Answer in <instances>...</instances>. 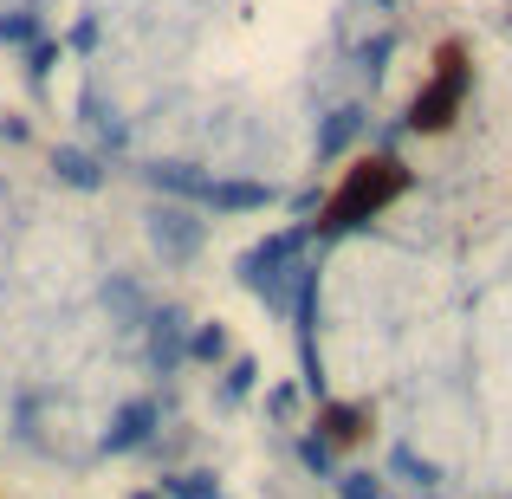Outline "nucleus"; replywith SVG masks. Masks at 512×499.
Listing matches in <instances>:
<instances>
[{"mask_svg": "<svg viewBox=\"0 0 512 499\" xmlns=\"http://www.w3.org/2000/svg\"><path fill=\"white\" fill-rule=\"evenodd\" d=\"M305 240H312L305 227H279V234L253 240V247L240 253V286H247L266 312H279V318L292 312V286H299V266H305Z\"/></svg>", "mask_w": 512, "mask_h": 499, "instance_id": "1", "label": "nucleus"}, {"mask_svg": "<svg viewBox=\"0 0 512 499\" xmlns=\"http://www.w3.org/2000/svg\"><path fill=\"white\" fill-rule=\"evenodd\" d=\"M402 188H409V169H402L396 156H376V163H363V169L344 182V195H331L325 234H350V227H363L376 208H383V201H396Z\"/></svg>", "mask_w": 512, "mask_h": 499, "instance_id": "2", "label": "nucleus"}, {"mask_svg": "<svg viewBox=\"0 0 512 499\" xmlns=\"http://www.w3.org/2000/svg\"><path fill=\"white\" fill-rule=\"evenodd\" d=\"M150 247L163 253L169 266H188L208 247V221H195L188 201H163V208H150Z\"/></svg>", "mask_w": 512, "mask_h": 499, "instance_id": "3", "label": "nucleus"}, {"mask_svg": "<svg viewBox=\"0 0 512 499\" xmlns=\"http://www.w3.org/2000/svg\"><path fill=\"white\" fill-rule=\"evenodd\" d=\"M188 312L182 305H163V312H150L143 318V357H150V370L156 376H175L188 363Z\"/></svg>", "mask_w": 512, "mask_h": 499, "instance_id": "4", "label": "nucleus"}, {"mask_svg": "<svg viewBox=\"0 0 512 499\" xmlns=\"http://www.w3.org/2000/svg\"><path fill=\"white\" fill-rule=\"evenodd\" d=\"M461 91H467V65H461V52H441L435 85H428L422 98L409 104V130H441V124L454 117V104H461Z\"/></svg>", "mask_w": 512, "mask_h": 499, "instance_id": "5", "label": "nucleus"}, {"mask_svg": "<svg viewBox=\"0 0 512 499\" xmlns=\"http://www.w3.org/2000/svg\"><path fill=\"white\" fill-rule=\"evenodd\" d=\"M279 201L273 182H253V175H208L195 208H214V214H266Z\"/></svg>", "mask_w": 512, "mask_h": 499, "instance_id": "6", "label": "nucleus"}, {"mask_svg": "<svg viewBox=\"0 0 512 499\" xmlns=\"http://www.w3.org/2000/svg\"><path fill=\"white\" fill-rule=\"evenodd\" d=\"M156 428H163V402H156V396H130L124 409L111 415V428H104L98 448H104V454H137L143 441L156 435Z\"/></svg>", "mask_w": 512, "mask_h": 499, "instance_id": "7", "label": "nucleus"}, {"mask_svg": "<svg viewBox=\"0 0 512 499\" xmlns=\"http://www.w3.org/2000/svg\"><path fill=\"white\" fill-rule=\"evenodd\" d=\"M357 137H363V104H338V111L318 124V163H338Z\"/></svg>", "mask_w": 512, "mask_h": 499, "instance_id": "8", "label": "nucleus"}, {"mask_svg": "<svg viewBox=\"0 0 512 499\" xmlns=\"http://www.w3.org/2000/svg\"><path fill=\"white\" fill-rule=\"evenodd\" d=\"M143 182H150L156 195H175V201H188V208H195L201 188H208V175H201L195 163H150V169H143Z\"/></svg>", "mask_w": 512, "mask_h": 499, "instance_id": "9", "label": "nucleus"}, {"mask_svg": "<svg viewBox=\"0 0 512 499\" xmlns=\"http://www.w3.org/2000/svg\"><path fill=\"white\" fill-rule=\"evenodd\" d=\"M52 175H59L65 188H104V163L91 150H78V143H59V150H52Z\"/></svg>", "mask_w": 512, "mask_h": 499, "instance_id": "10", "label": "nucleus"}, {"mask_svg": "<svg viewBox=\"0 0 512 499\" xmlns=\"http://www.w3.org/2000/svg\"><path fill=\"white\" fill-rule=\"evenodd\" d=\"M227 357H234V344H227L221 318H208V325L188 331V363H208V370H214V363H227Z\"/></svg>", "mask_w": 512, "mask_h": 499, "instance_id": "11", "label": "nucleus"}, {"mask_svg": "<svg viewBox=\"0 0 512 499\" xmlns=\"http://www.w3.org/2000/svg\"><path fill=\"white\" fill-rule=\"evenodd\" d=\"M163 499H221V480H214L208 467H188V474L163 480Z\"/></svg>", "mask_w": 512, "mask_h": 499, "instance_id": "12", "label": "nucleus"}, {"mask_svg": "<svg viewBox=\"0 0 512 499\" xmlns=\"http://www.w3.org/2000/svg\"><path fill=\"white\" fill-rule=\"evenodd\" d=\"M253 383H260V363H253V357H227L221 402H240V396H253Z\"/></svg>", "mask_w": 512, "mask_h": 499, "instance_id": "13", "label": "nucleus"}, {"mask_svg": "<svg viewBox=\"0 0 512 499\" xmlns=\"http://www.w3.org/2000/svg\"><path fill=\"white\" fill-rule=\"evenodd\" d=\"M331 487H338V499H389L383 474H370V467H350V474H338Z\"/></svg>", "mask_w": 512, "mask_h": 499, "instance_id": "14", "label": "nucleus"}, {"mask_svg": "<svg viewBox=\"0 0 512 499\" xmlns=\"http://www.w3.org/2000/svg\"><path fill=\"white\" fill-rule=\"evenodd\" d=\"M0 39H13V46H33V39H46V33H39V13H33V7L0 13Z\"/></svg>", "mask_w": 512, "mask_h": 499, "instance_id": "15", "label": "nucleus"}, {"mask_svg": "<svg viewBox=\"0 0 512 499\" xmlns=\"http://www.w3.org/2000/svg\"><path fill=\"white\" fill-rule=\"evenodd\" d=\"M357 435H363V409L331 402V409H325V441H357Z\"/></svg>", "mask_w": 512, "mask_h": 499, "instance_id": "16", "label": "nucleus"}, {"mask_svg": "<svg viewBox=\"0 0 512 499\" xmlns=\"http://www.w3.org/2000/svg\"><path fill=\"white\" fill-rule=\"evenodd\" d=\"M299 461H305V474L338 480V461H331V441H325V435H305V441H299Z\"/></svg>", "mask_w": 512, "mask_h": 499, "instance_id": "17", "label": "nucleus"}, {"mask_svg": "<svg viewBox=\"0 0 512 499\" xmlns=\"http://www.w3.org/2000/svg\"><path fill=\"white\" fill-rule=\"evenodd\" d=\"M389 467H396V474H409V487H435V480H441L415 448H389Z\"/></svg>", "mask_w": 512, "mask_h": 499, "instance_id": "18", "label": "nucleus"}, {"mask_svg": "<svg viewBox=\"0 0 512 499\" xmlns=\"http://www.w3.org/2000/svg\"><path fill=\"white\" fill-rule=\"evenodd\" d=\"M104 305H117V312H124V318H137V325L150 318V312H143V292L130 286V279H111V286H104Z\"/></svg>", "mask_w": 512, "mask_h": 499, "instance_id": "19", "label": "nucleus"}, {"mask_svg": "<svg viewBox=\"0 0 512 499\" xmlns=\"http://www.w3.org/2000/svg\"><path fill=\"white\" fill-rule=\"evenodd\" d=\"M52 59H59V39H33V46H26V72L33 78H46Z\"/></svg>", "mask_w": 512, "mask_h": 499, "instance_id": "20", "label": "nucleus"}, {"mask_svg": "<svg viewBox=\"0 0 512 499\" xmlns=\"http://www.w3.org/2000/svg\"><path fill=\"white\" fill-rule=\"evenodd\" d=\"M266 409H273V415H279V422H286V415H292V409H299V389H273V396H266Z\"/></svg>", "mask_w": 512, "mask_h": 499, "instance_id": "21", "label": "nucleus"}, {"mask_svg": "<svg viewBox=\"0 0 512 499\" xmlns=\"http://www.w3.org/2000/svg\"><path fill=\"white\" fill-rule=\"evenodd\" d=\"M130 499H163V493H130Z\"/></svg>", "mask_w": 512, "mask_h": 499, "instance_id": "22", "label": "nucleus"}, {"mask_svg": "<svg viewBox=\"0 0 512 499\" xmlns=\"http://www.w3.org/2000/svg\"><path fill=\"white\" fill-rule=\"evenodd\" d=\"M376 7H396V0H376Z\"/></svg>", "mask_w": 512, "mask_h": 499, "instance_id": "23", "label": "nucleus"}]
</instances>
